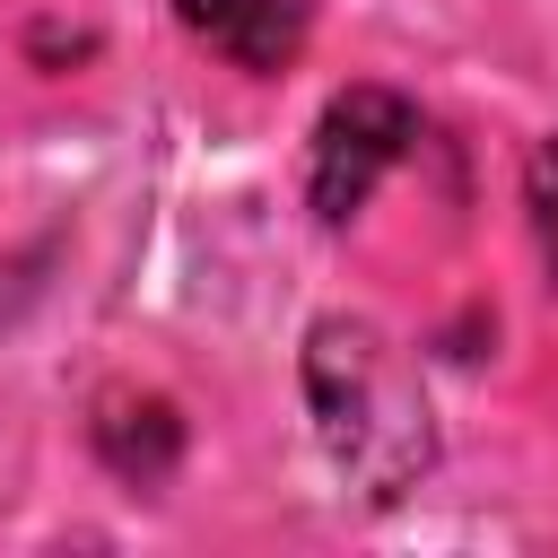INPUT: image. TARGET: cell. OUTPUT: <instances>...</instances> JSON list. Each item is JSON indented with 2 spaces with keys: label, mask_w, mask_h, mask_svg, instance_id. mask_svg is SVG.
<instances>
[{
  "label": "cell",
  "mask_w": 558,
  "mask_h": 558,
  "mask_svg": "<svg viewBox=\"0 0 558 558\" xmlns=\"http://www.w3.org/2000/svg\"><path fill=\"white\" fill-rule=\"evenodd\" d=\"M410 140H418V113L392 87H340L314 122V218L349 227L366 209V192L410 157Z\"/></svg>",
  "instance_id": "cell-2"
},
{
  "label": "cell",
  "mask_w": 558,
  "mask_h": 558,
  "mask_svg": "<svg viewBox=\"0 0 558 558\" xmlns=\"http://www.w3.org/2000/svg\"><path fill=\"white\" fill-rule=\"evenodd\" d=\"M174 17L244 70H288L305 44V0H174Z\"/></svg>",
  "instance_id": "cell-3"
},
{
  "label": "cell",
  "mask_w": 558,
  "mask_h": 558,
  "mask_svg": "<svg viewBox=\"0 0 558 558\" xmlns=\"http://www.w3.org/2000/svg\"><path fill=\"white\" fill-rule=\"evenodd\" d=\"M305 401L323 427V453L349 471L357 497L392 506L401 488H418V471L436 462V427H427V392L410 349L366 323V314H323L305 331Z\"/></svg>",
  "instance_id": "cell-1"
},
{
  "label": "cell",
  "mask_w": 558,
  "mask_h": 558,
  "mask_svg": "<svg viewBox=\"0 0 558 558\" xmlns=\"http://www.w3.org/2000/svg\"><path fill=\"white\" fill-rule=\"evenodd\" d=\"M96 453L122 471V480H166L174 471V453H183V418L157 401V392H113L105 410H96Z\"/></svg>",
  "instance_id": "cell-4"
},
{
  "label": "cell",
  "mask_w": 558,
  "mask_h": 558,
  "mask_svg": "<svg viewBox=\"0 0 558 558\" xmlns=\"http://www.w3.org/2000/svg\"><path fill=\"white\" fill-rule=\"evenodd\" d=\"M523 209H532V244H541V262L558 279V131L523 157Z\"/></svg>",
  "instance_id": "cell-5"
}]
</instances>
